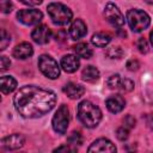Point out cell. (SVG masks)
I'll return each mask as SVG.
<instances>
[{
    "mask_svg": "<svg viewBox=\"0 0 153 153\" xmlns=\"http://www.w3.org/2000/svg\"><path fill=\"white\" fill-rule=\"evenodd\" d=\"M78 118L86 128H94L102 120V111L90 100H82L78 105Z\"/></svg>",
    "mask_w": 153,
    "mask_h": 153,
    "instance_id": "2",
    "label": "cell"
},
{
    "mask_svg": "<svg viewBox=\"0 0 153 153\" xmlns=\"http://www.w3.org/2000/svg\"><path fill=\"white\" fill-rule=\"evenodd\" d=\"M88 152H108V153H114L116 152L115 145L108 140V139H98L91 143V146L87 149Z\"/></svg>",
    "mask_w": 153,
    "mask_h": 153,
    "instance_id": "11",
    "label": "cell"
},
{
    "mask_svg": "<svg viewBox=\"0 0 153 153\" xmlns=\"http://www.w3.org/2000/svg\"><path fill=\"white\" fill-rule=\"evenodd\" d=\"M135 118L131 116V115H127L124 118H123V127H126V128H128V129H131V128H134V126H135Z\"/></svg>",
    "mask_w": 153,
    "mask_h": 153,
    "instance_id": "29",
    "label": "cell"
},
{
    "mask_svg": "<svg viewBox=\"0 0 153 153\" xmlns=\"http://www.w3.org/2000/svg\"><path fill=\"white\" fill-rule=\"evenodd\" d=\"M47 10H48V14H49L51 22L56 25L63 26V25L69 24L72 20V17H73L72 11L63 4L51 2L48 5Z\"/></svg>",
    "mask_w": 153,
    "mask_h": 153,
    "instance_id": "3",
    "label": "cell"
},
{
    "mask_svg": "<svg viewBox=\"0 0 153 153\" xmlns=\"http://www.w3.org/2000/svg\"><path fill=\"white\" fill-rule=\"evenodd\" d=\"M13 56L16 59H19V60H25L27 57H30L32 54H33V48L30 43L27 42H23V43H19L14 47L13 49Z\"/></svg>",
    "mask_w": 153,
    "mask_h": 153,
    "instance_id": "14",
    "label": "cell"
},
{
    "mask_svg": "<svg viewBox=\"0 0 153 153\" xmlns=\"http://www.w3.org/2000/svg\"><path fill=\"white\" fill-rule=\"evenodd\" d=\"M0 7L2 13H10L12 11V2L10 0H0Z\"/></svg>",
    "mask_w": 153,
    "mask_h": 153,
    "instance_id": "28",
    "label": "cell"
},
{
    "mask_svg": "<svg viewBox=\"0 0 153 153\" xmlns=\"http://www.w3.org/2000/svg\"><path fill=\"white\" fill-rule=\"evenodd\" d=\"M110 41H111V36L109 33H105V32H97L91 38L92 44L96 47H99V48L106 47L110 43Z\"/></svg>",
    "mask_w": 153,
    "mask_h": 153,
    "instance_id": "18",
    "label": "cell"
},
{
    "mask_svg": "<svg viewBox=\"0 0 153 153\" xmlns=\"http://www.w3.org/2000/svg\"><path fill=\"white\" fill-rule=\"evenodd\" d=\"M63 92H65L71 99H79L81 96H84L85 88H84L81 85H79V84L68 82V84L63 87Z\"/></svg>",
    "mask_w": 153,
    "mask_h": 153,
    "instance_id": "16",
    "label": "cell"
},
{
    "mask_svg": "<svg viewBox=\"0 0 153 153\" xmlns=\"http://www.w3.org/2000/svg\"><path fill=\"white\" fill-rule=\"evenodd\" d=\"M106 56L109 57V59H121L122 56H123V50H122V48L121 47H110V48H108V50H106Z\"/></svg>",
    "mask_w": 153,
    "mask_h": 153,
    "instance_id": "21",
    "label": "cell"
},
{
    "mask_svg": "<svg viewBox=\"0 0 153 153\" xmlns=\"http://www.w3.org/2000/svg\"><path fill=\"white\" fill-rule=\"evenodd\" d=\"M81 78H82V80H85V81L93 82V81L98 80V78H99V71H98L96 67H93V66H87V67H85V68L82 69V72H81Z\"/></svg>",
    "mask_w": 153,
    "mask_h": 153,
    "instance_id": "19",
    "label": "cell"
},
{
    "mask_svg": "<svg viewBox=\"0 0 153 153\" xmlns=\"http://www.w3.org/2000/svg\"><path fill=\"white\" fill-rule=\"evenodd\" d=\"M136 47H137L139 51L142 53V54H146V53L148 51V43H147V41H146L143 37H141V38L137 39V42H136Z\"/></svg>",
    "mask_w": 153,
    "mask_h": 153,
    "instance_id": "26",
    "label": "cell"
},
{
    "mask_svg": "<svg viewBox=\"0 0 153 153\" xmlns=\"http://www.w3.org/2000/svg\"><path fill=\"white\" fill-rule=\"evenodd\" d=\"M104 16H105V19L114 26H122L124 24V17H123L122 12L112 2H108L105 5Z\"/></svg>",
    "mask_w": 153,
    "mask_h": 153,
    "instance_id": "7",
    "label": "cell"
},
{
    "mask_svg": "<svg viewBox=\"0 0 153 153\" xmlns=\"http://www.w3.org/2000/svg\"><path fill=\"white\" fill-rule=\"evenodd\" d=\"M147 2H149V4H152V2H153V0H147Z\"/></svg>",
    "mask_w": 153,
    "mask_h": 153,
    "instance_id": "36",
    "label": "cell"
},
{
    "mask_svg": "<svg viewBox=\"0 0 153 153\" xmlns=\"http://www.w3.org/2000/svg\"><path fill=\"white\" fill-rule=\"evenodd\" d=\"M39 71L49 79H56L60 75V67L57 62L49 55H41L38 59Z\"/></svg>",
    "mask_w": 153,
    "mask_h": 153,
    "instance_id": "6",
    "label": "cell"
},
{
    "mask_svg": "<svg viewBox=\"0 0 153 153\" xmlns=\"http://www.w3.org/2000/svg\"><path fill=\"white\" fill-rule=\"evenodd\" d=\"M51 124H53L54 131L60 135H62L67 131V128L69 124V110H68L67 105L62 104L57 109V111L55 112V115L53 117Z\"/></svg>",
    "mask_w": 153,
    "mask_h": 153,
    "instance_id": "5",
    "label": "cell"
},
{
    "mask_svg": "<svg viewBox=\"0 0 153 153\" xmlns=\"http://www.w3.org/2000/svg\"><path fill=\"white\" fill-rule=\"evenodd\" d=\"M17 112L24 118H38L48 114L56 104V94L36 85L20 87L13 97Z\"/></svg>",
    "mask_w": 153,
    "mask_h": 153,
    "instance_id": "1",
    "label": "cell"
},
{
    "mask_svg": "<svg viewBox=\"0 0 153 153\" xmlns=\"http://www.w3.org/2000/svg\"><path fill=\"white\" fill-rule=\"evenodd\" d=\"M67 142L72 146H79L82 143V136L79 131H72L67 137Z\"/></svg>",
    "mask_w": 153,
    "mask_h": 153,
    "instance_id": "22",
    "label": "cell"
},
{
    "mask_svg": "<svg viewBox=\"0 0 153 153\" xmlns=\"http://www.w3.org/2000/svg\"><path fill=\"white\" fill-rule=\"evenodd\" d=\"M120 88H122L126 92H130L134 88V82L130 79H122V82H121V87Z\"/></svg>",
    "mask_w": 153,
    "mask_h": 153,
    "instance_id": "27",
    "label": "cell"
},
{
    "mask_svg": "<svg viewBox=\"0 0 153 153\" xmlns=\"http://www.w3.org/2000/svg\"><path fill=\"white\" fill-rule=\"evenodd\" d=\"M149 39H151V43H152V45H153V30H152L151 33H149Z\"/></svg>",
    "mask_w": 153,
    "mask_h": 153,
    "instance_id": "35",
    "label": "cell"
},
{
    "mask_svg": "<svg viewBox=\"0 0 153 153\" xmlns=\"http://www.w3.org/2000/svg\"><path fill=\"white\" fill-rule=\"evenodd\" d=\"M76 148H72L69 146H61V147H57L54 149V152H75Z\"/></svg>",
    "mask_w": 153,
    "mask_h": 153,
    "instance_id": "33",
    "label": "cell"
},
{
    "mask_svg": "<svg viewBox=\"0 0 153 153\" xmlns=\"http://www.w3.org/2000/svg\"><path fill=\"white\" fill-rule=\"evenodd\" d=\"M76 56L81 57V59H90L92 56V49L86 44V43H78L76 45L73 47Z\"/></svg>",
    "mask_w": 153,
    "mask_h": 153,
    "instance_id": "20",
    "label": "cell"
},
{
    "mask_svg": "<svg viewBox=\"0 0 153 153\" xmlns=\"http://www.w3.org/2000/svg\"><path fill=\"white\" fill-rule=\"evenodd\" d=\"M23 4H25V5H27V6H37V5H39L43 0H20Z\"/></svg>",
    "mask_w": 153,
    "mask_h": 153,
    "instance_id": "34",
    "label": "cell"
},
{
    "mask_svg": "<svg viewBox=\"0 0 153 153\" xmlns=\"http://www.w3.org/2000/svg\"><path fill=\"white\" fill-rule=\"evenodd\" d=\"M17 87V81L11 75H2L0 78V90L4 94H8L13 92Z\"/></svg>",
    "mask_w": 153,
    "mask_h": 153,
    "instance_id": "17",
    "label": "cell"
},
{
    "mask_svg": "<svg viewBox=\"0 0 153 153\" xmlns=\"http://www.w3.org/2000/svg\"><path fill=\"white\" fill-rule=\"evenodd\" d=\"M139 67H140V63H139L137 60H135V59H130V60L127 61V68H128L129 71H131V72L137 71Z\"/></svg>",
    "mask_w": 153,
    "mask_h": 153,
    "instance_id": "30",
    "label": "cell"
},
{
    "mask_svg": "<svg viewBox=\"0 0 153 153\" xmlns=\"http://www.w3.org/2000/svg\"><path fill=\"white\" fill-rule=\"evenodd\" d=\"M51 37V31L50 29L42 24V25H38L33 29L32 33H31V38L33 39V42H36L37 44H47L49 42Z\"/></svg>",
    "mask_w": 153,
    "mask_h": 153,
    "instance_id": "10",
    "label": "cell"
},
{
    "mask_svg": "<svg viewBox=\"0 0 153 153\" xmlns=\"http://www.w3.org/2000/svg\"><path fill=\"white\" fill-rule=\"evenodd\" d=\"M116 136H117V139L121 140V141L127 140L128 136H129V129L126 128V127H121V128H118V129L116 130Z\"/></svg>",
    "mask_w": 153,
    "mask_h": 153,
    "instance_id": "25",
    "label": "cell"
},
{
    "mask_svg": "<svg viewBox=\"0 0 153 153\" xmlns=\"http://www.w3.org/2000/svg\"><path fill=\"white\" fill-rule=\"evenodd\" d=\"M121 82H122V79L118 74H114L111 75L109 79H108V86L110 88H120L121 87Z\"/></svg>",
    "mask_w": 153,
    "mask_h": 153,
    "instance_id": "23",
    "label": "cell"
},
{
    "mask_svg": "<svg viewBox=\"0 0 153 153\" xmlns=\"http://www.w3.org/2000/svg\"><path fill=\"white\" fill-rule=\"evenodd\" d=\"M105 105L108 108V110L112 114H118L123 110V108L126 106V100L120 94H114V96H110L106 102H105Z\"/></svg>",
    "mask_w": 153,
    "mask_h": 153,
    "instance_id": "12",
    "label": "cell"
},
{
    "mask_svg": "<svg viewBox=\"0 0 153 153\" xmlns=\"http://www.w3.org/2000/svg\"><path fill=\"white\" fill-rule=\"evenodd\" d=\"M80 66V61L75 55L68 54L61 59V67L67 73H74Z\"/></svg>",
    "mask_w": 153,
    "mask_h": 153,
    "instance_id": "15",
    "label": "cell"
},
{
    "mask_svg": "<svg viewBox=\"0 0 153 153\" xmlns=\"http://www.w3.org/2000/svg\"><path fill=\"white\" fill-rule=\"evenodd\" d=\"M127 22L134 32H141L148 27V25L151 23V18L145 11L134 8V10L128 11Z\"/></svg>",
    "mask_w": 153,
    "mask_h": 153,
    "instance_id": "4",
    "label": "cell"
},
{
    "mask_svg": "<svg viewBox=\"0 0 153 153\" xmlns=\"http://www.w3.org/2000/svg\"><path fill=\"white\" fill-rule=\"evenodd\" d=\"M87 32V26L81 19H75L69 26V36L72 39H80Z\"/></svg>",
    "mask_w": 153,
    "mask_h": 153,
    "instance_id": "13",
    "label": "cell"
},
{
    "mask_svg": "<svg viewBox=\"0 0 153 153\" xmlns=\"http://www.w3.org/2000/svg\"><path fill=\"white\" fill-rule=\"evenodd\" d=\"M11 42V36L6 32L5 29L1 30V38H0V50H5L6 47L10 44Z\"/></svg>",
    "mask_w": 153,
    "mask_h": 153,
    "instance_id": "24",
    "label": "cell"
},
{
    "mask_svg": "<svg viewBox=\"0 0 153 153\" xmlns=\"http://www.w3.org/2000/svg\"><path fill=\"white\" fill-rule=\"evenodd\" d=\"M24 143H25V137L22 134H12V135H8V136L4 137L2 141H1V146L6 151L19 149V148H22L24 146Z\"/></svg>",
    "mask_w": 153,
    "mask_h": 153,
    "instance_id": "9",
    "label": "cell"
},
{
    "mask_svg": "<svg viewBox=\"0 0 153 153\" xmlns=\"http://www.w3.org/2000/svg\"><path fill=\"white\" fill-rule=\"evenodd\" d=\"M66 38H67V33H66L65 30H60V31H57L56 35H55V39L59 41V42H63Z\"/></svg>",
    "mask_w": 153,
    "mask_h": 153,
    "instance_id": "32",
    "label": "cell"
},
{
    "mask_svg": "<svg viewBox=\"0 0 153 153\" xmlns=\"http://www.w3.org/2000/svg\"><path fill=\"white\" fill-rule=\"evenodd\" d=\"M17 18L24 25H36V24H38L42 20L43 13L41 11L33 10V8L20 10L17 13Z\"/></svg>",
    "mask_w": 153,
    "mask_h": 153,
    "instance_id": "8",
    "label": "cell"
},
{
    "mask_svg": "<svg viewBox=\"0 0 153 153\" xmlns=\"http://www.w3.org/2000/svg\"><path fill=\"white\" fill-rule=\"evenodd\" d=\"M10 66H11L10 59H7L6 56H1L0 57V71L1 72H5L6 69H8Z\"/></svg>",
    "mask_w": 153,
    "mask_h": 153,
    "instance_id": "31",
    "label": "cell"
}]
</instances>
